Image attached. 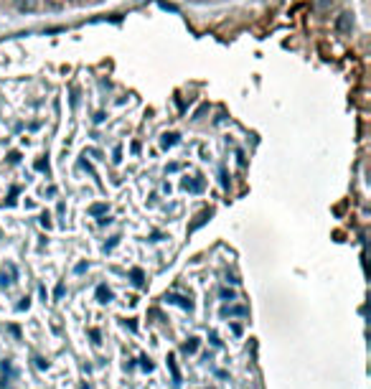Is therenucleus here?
<instances>
[{"mask_svg": "<svg viewBox=\"0 0 371 389\" xmlns=\"http://www.w3.org/2000/svg\"><path fill=\"white\" fill-rule=\"evenodd\" d=\"M351 28H353V18H351V13H341L338 18H336V31L338 33H351Z\"/></svg>", "mask_w": 371, "mask_h": 389, "instance_id": "f257e3e1", "label": "nucleus"}, {"mask_svg": "<svg viewBox=\"0 0 371 389\" xmlns=\"http://www.w3.org/2000/svg\"><path fill=\"white\" fill-rule=\"evenodd\" d=\"M21 13H33L36 11V0H18V6H16Z\"/></svg>", "mask_w": 371, "mask_h": 389, "instance_id": "f03ea898", "label": "nucleus"}, {"mask_svg": "<svg viewBox=\"0 0 371 389\" xmlns=\"http://www.w3.org/2000/svg\"><path fill=\"white\" fill-rule=\"evenodd\" d=\"M331 6H333V0H318V3H315V8H318V11H328Z\"/></svg>", "mask_w": 371, "mask_h": 389, "instance_id": "7ed1b4c3", "label": "nucleus"}, {"mask_svg": "<svg viewBox=\"0 0 371 389\" xmlns=\"http://www.w3.org/2000/svg\"><path fill=\"white\" fill-rule=\"evenodd\" d=\"M198 3H201V0H198Z\"/></svg>", "mask_w": 371, "mask_h": 389, "instance_id": "20e7f679", "label": "nucleus"}]
</instances>
